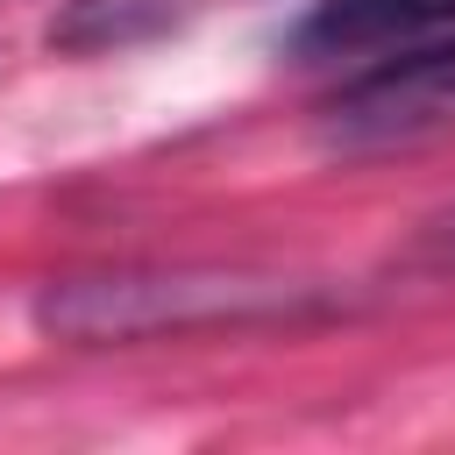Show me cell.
Instances as JSON below:
<instances>
[{"mask_svg":"<svg viewBox=\"0 0 455 455\" xmlns=\"http://www.w3.org/2000/svg\"><path fill=\"white\" fill-rule=\"evenodd\" d=\"M299 306V284L235 277V270H121V277H71L43 291L36 320L64 341H135V334H185L213 320H256Z\"/></svg>","mask_w":455,"mask_h":455,"instance_id":"cell-1","label":"cell"},{"mask_svg":"<svg viewBox=\"0 0 455 455\" xmlns=\"http://www.w3.org/2000/svg\"><path fill=\"white\" fill-rule=\"evenodd\" d=\"M441 121H455V43L412 50L405 64L348 85L327 107V142L334 149H384V142L427 135Z\"/></svg>","mask_w":455,"mask_h":455,"instance_id":"cell-2","label":"cell"},{"mask_svg":"<svg viewBox=\"0 0 455 455\" xmlns=\"http://www.w3.org/2000/svg\"><path fill=\"white\" fill-rule=\"evenodd\" d=\"M455 28V0H320L291 28V57H384V50H419Z\"/></svg>","mask_w":455,"mask_h":455,"instance_id":"cell-3","label":"cell"},{"mask_svg":"<svg viewBox=\"0 0 455 455\" xmlns=\"http://www.w3.org/2000/svg\"><path fill=\"white\" fill-rule=\"evenodd\" d=\"M434 249H441V256H455V213H448V220H434Z\"/></svg>","mask_w":455,"mask_h":455,"instance_id":"cell-4","label":"cell"}]
</instances>
